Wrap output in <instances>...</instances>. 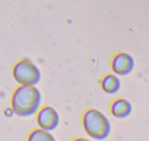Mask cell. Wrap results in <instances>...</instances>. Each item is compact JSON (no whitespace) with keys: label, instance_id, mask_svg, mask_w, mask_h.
<instances>
[{"label":"cell","instance_id":"cell-6","mask_svg":"<svg viewBox=\"0 0 149 141\" xmlns=\"http://www.w3.org/2000/svg\"><path fill=\"white\" fill-rule=\"evenodd\" d=\"M111 113L116 116V118H127L130 113H132V103L126 99H116L113 103H111Z\"/></svg>","mask_w":149,"mask_h":141},{"label":"cell","instance_id":"cell-10","mask_svg":"<svg viewBox=\"0 0 149 141\" xmlns=\"http://www.w3.org/2000/svg\"><path fill=\"white\" fill-rule=\"evenodd\" d=\"M5 112H6V115H8V116H9V115H12V113H13V111H12V109H6V111H5Z\"/></svg>","mask_w":149,"mask_h":141},{"label":"cell","instance_id":"cell-8","mask_svg":"<svg viewBox=\"0 0 149 141\" xmlns=\"http://www.w3.org/2000/svg\"><path fill=\"white\" fill-rule=\"evenodd\" d=\"M26 141H56V138L50 134V131L45 129H34L29 135Z\"/></svg>","mask_w":149,"mask_h":141},{"label":"cell","instance_id":"cell-1","mask_svg":"<svg viewBox=\"0 0 149 141\" xmlns=\"http://www.w3.org/2000/svg\"><path fill=\"white\" fill-rule=\"evenodd\" d=\"M41 105V93L35 86H19L12 95V111L18 116L28 118L37 113Z\"/></svg>","mask_w":149,"mask_h":141},{"label":"cell","instance_id":"cell-2","mask_svg":"<svg viewBox=\"0 0 149 141\" xmlns=\"http://www.w3.org/2000/svg\"><path fill=\"white\" fill-rule=\"evenodd\" d=\"M82 124H84L85 132L94 140L102 141L111 132V124H110L108 118L97 109L85 111V113L82 116Z\"/></svg>","mask_w":149,"mask_h":141},{"label":"cell","instance_id":"cell-3","mask_svg":"<svg viewBox=\"0 0 149 141\" xmlns=\"http://www.w3.org/2000/svg\"><path fill=\"white\" fill-rule=\"evenodd\" d=\"M13 77L15 80L22 85V86H35L40 79H41V73L38 67L31 63L29 60H21L13 65Z\"/></svg>","mask_w":149,"mask_h":141},{"label":"cell","instance_id":"cell-5","mask_svg":"<svg viewBox=\"0 0 149 141\" xmlns=\"http://www.w3.org/2000/svg\"><path fill=\"white\" fill-rule=\"evenodd\" d=\"M37 122L40 125L41 129H45V131H53L58 127V122H60V118H58V113L54 108L51 106H44L38 115H37Z\"/></svg>","mask_w":149,"mask_h":141},{"label":"cell","instance_id":"cell-9","mask_svg":"<svg viewBox=\"0 0 149 141\" xmlns=\"http://www.w3.org/2000/svg\"><path fill=\"white\" fill-rule=\"evenodd\" d=\"M73 141H91V140H86V138H74Z\"/></svg>","mask_w":149,"mask_h":141},{"label":"cell","instance_id":"cell-7","mask_svg":"<svg viewBox=\"0 0 149 141\" xmlns=\"http://www.w3.org/2000/svg\"><path fill=\"white\" fill-rule=\"evenodd\" d=\"M120 86H121L120 85V80L114 74H107V76H104L101 79V87H102V90L105 93H110V95L117 93L120 90Z\"/></svg>","mask_w":149,"mask_h":141},{"label":"cell","instance_id":"cell-4","mask_svg":"<svg viewBox=\"0 0 149 141\" xmlns=\"http://www.w3.org/2000/svg\"><path fill=\"white\" fill-rule=\"evenodd\" d=\"M111 68H113V72L116 74L127 76L133 72V68H134V60L130 54L118 52L111 60Z\"/></svg>","mask_w":149,"mask_h":141}]
</instances>
